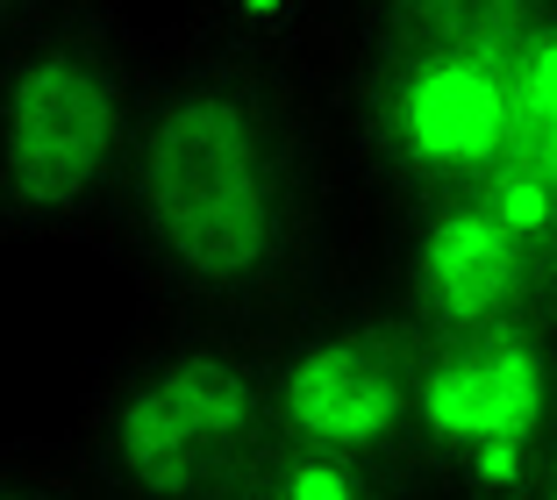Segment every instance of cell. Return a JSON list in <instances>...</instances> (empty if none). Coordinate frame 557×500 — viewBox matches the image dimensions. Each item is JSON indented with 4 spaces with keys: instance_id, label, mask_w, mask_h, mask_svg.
Masks as SVG:
<instances>
[{
    "instance_id": "6da1fadb",
    "label": "cell",
    "mask_w": 557,
    "mask_h": 500,
    "mask_svg": "<svg viewBox=\"0 0 557 500\" xmlns=\"http://www.w3.org/2000/svg\"><path fill=\"white\" fill-rule=\"evenodd\" d=\"M322 0H186L150 29L108 265L136 322L258 329L344 258Z\"/></svg>"
},
{
    "instance_id": "7a4b0ae2",
    "label": "cell",
    "mask_w": 557,
    "mask_h": 500,
    "mask_svg": "<svg viewBox=\"0 0 557 500\" xmlns=\"http://www.w3.org/2000/svg\"><path fill=\"white\" fill-rule=\"evenodd\" d=\"M329 122L344 222L479 194L522 150H557V0L493 22L336 36Z\"/></svg>"
},
{
    "instance_id": "3957f363",
    "label": "cell",
    "mask_w": 557,
    "mask_h": 500,
    "mask_svg": "<svg viewBox=\"0 0 557 500\" xmlns=\"http://www.w3.org/2000/svg\"><path fill=\"white\" fill-rule=\"evenodd\" d=\"M65 458L94 500H236L278 458L258 329L136 322L79 379Z\"/></svg>"
},
{
    "instance_id": "277c9868",
    "label": "cell",
    "mask_w": 557,
    "mask_h": 500,
    "mask_svg": "<svg viewBox=\"0 0 557 500\" xmlns=\"http://www.w3.org/2000/svg\"><path fill=\"white\" fill-rule=\"evenodd\" d=\"M144 44L122 0L0 44V243L108 258Z\"/></svg>"
},
{
    "instance_id": "5b68a950",
    "label": "cell",
    "mask_w": 557,
    "mask_h": 500,
    "mask_svg": "<svg viewBox=\"0 0 557 500\" xmlns=\"http://www.w3.org/2000/svg\"><path fill=\"white\" fill-rule=\"evenodd\" d=\"M264 401H272V443L286 458L379 472L400 479L414 436V337L394 307L372 293L358 258L329 265L314 286L258 322Z\"/></svg>"
},
{
    "instance_id": "8992f818",
    "label": "cell",
    "mask_w": 557,
    "mask_h": 500,
    "mask_svg": "<svg viewBox=\"0 0 557 500\" xmlns=\"http://www.w3.org/2000/svg\"><path fill=\"white\" fill-rule=\"evenodd\" d=\"M400 493L557 500V322L429 343L414 365V436Z\"/></svg>"
},
{
    "instance_id": "52a82bcc",
    "label": "cell",
    "mask_w": 557,
    "mask_h": 500,
    "mask_svg": "<svg viewBox=\"0 0 557 500\" xmlns=\"http://www.w3.org/2000/svg\"><path fill=\"white\" fill-rule=\"evenodd\" d=\"M344 243L422 351L557 322V236H529L486 186L458 200H429V208L344 222Z\"/></svg>"
},
{
    "instance_id": "ba28073f",
    "label": "cell",
    "mask_w": 557,
    "mask_h": 500,
    "mask_svg": "<svg viewBox=\"0 0 557 500\" xmlns=\"http://www.w3.org/2000/svg\"><path fill=\"white\" fill-rule=\"evenodd\" d=\"M236 500H408V493H400V479H379V472H350V465L278 451Z\"/></svg>"
},
{
    "instance_id": "9c48e42d",
    "label": "cell",
    "mask_w": 557,
    "mask_h": 500,
    "mask_svg": "<svg viewBox=\"0 0 557 500\" xmlns=\"http://www.w3.org/2000/svg\"><path fill=\"white\" fill-rule=\"evenodd\" d=\"M336 36H379V29H450V22H493L522 0H322Z\"/></svg>"
},
{
    "instance_id": "30bf717a",
    "label": "cell",
    "mask_w": 557,
    "mask_h": 500,
    "mask_svg": "<svg viewBox=\"0 0 557 500\" xmlns=\"http://www.w3.org/2000/svg\"><path fill=\"white\" fill-rule=\"evenodd\" d=\"M0 500H94L65 443H0Z\"/></svg>"
},
{
    "instance_id": "8fae6325",
    "label": "cell",
    "mask_w": 557,
    "mask_h": 500,
    "mask_svg": "<svg viewBox=\"0 0 557 500\" xmlns=\"http://www.w3.org/2000/svg\"><path fill=\"white\" fill-rule=\"evenodd\" d=\"M79 8H94V0H0V44H15L29 29H50V22L79 15Z\"/></svg>"
}]
</instances>
